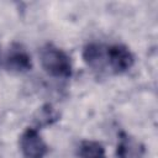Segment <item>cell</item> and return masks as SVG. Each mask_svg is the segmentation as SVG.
<instances>
[{
    "instance_id": "6da1fadb",
    "label": "cell",
    "mask_w": 158,
    "mask_h": 158,
    "mask_svg": "<svg viewBox=\"0 0 158 158\" xmlns=\"http://www.w3.org/2000/svg\"><path fill=\"white\" fill-rule=\"evenodd\" d=\"M40 58L42 68L51 77L67 79L73 73L70 57L62 48H58L52 43H47L42 47Z\"/></svg>"
},
{
    "instance_id": "7a4b0ae2",
    "label": "cell",
    "mask_w": 158,
    "mask_h": 158,
    "mask_svg": "<svg viewBox=\"0 0 158 158\" xmlns=\"http://www.w3.org/2000/svg\"><path fill=\"white\" fill-rule=\"evenodd\" d=\"M135 64V57L125 44L106 46V67L115 74H122L130 70Z\"/></svg>"
},
{
    "instance_id": "3957f363",
    "label": "cell",
    "mask_w": 158,
    "mask_h": 158,
    "mask_svg": "<svg viewBox=\"0 0 158 158\" xmlns=\"http://www.w3.org/2000/svg\"><path fill=\"white\" fill-rule=\"evenodd\" d=\"M20 149L25 158H44L48 146L36 128H26L20 137Z\"/></svg>"
},
{
    "instance_id": "277c9868",
    "label": "cell",
    "mask_w": 158,
    "mask_h": 158,
    "mask_svg": "<svg viewBox=\"0 0 158 158\" xmlns=\"http://www.w3.org/2000/svg\"><path fill=\"white\" fill-rule=\"evenodd\" d=\"M4 65L7 68V70L15 72V73H25L32 69V60L28 51L17 42H14L5 57H4Z\"/></svg>"
},
{
    "instance_id": "5b68a950",
    "label": "cell",
    "mask_w": 158,
    "mask_h": 158,
    "mask_svg": "<svg viewBox=\"0 0 158 158\" xmlns=\"http://www.w3.org/2000/svg\"><path fill=\"white\" fill-rule=\"evenodd\" d=\"M144 153L146 147L141 141L126 132L120 133L116 148L117 158H143Z\"/></svg>"
},
{
    "instance_id": "8992f818",
    "label": "cell",
    "mask_w": 158,
    "mask_h": 158,
    "mask_svg": "<svg viewBox=\"0 0 158 158\" xmlns=\"http://www.w3.org/2000/svg\"><path fill=\"white\" fill-rule=\"evenodd\" d=\"M83 59L88 67L94 70H104L106 68V46L90 42L83 48Z\"/></svg>"
},
{
    "instance_id": "52a82bcc",
    "label": "cell",
    "mask_w": 158,
    "mask_h": 158,
    "mask_svg": "<svg viewBox=\"0 0 158 158\" xmlns=\"http://www.w3.org/2000/svg\"><path fill=\"white\" fill-rule=\"evenodd\" d=\"M79 158H106V152L100 142L85 139L79 146Z\"/></svg>"
},
{
    "instance_id": "ba28073f",
    "label": "cell",
    "mask_w": 158,
    "mask_h": 158,
    "mask_svg": "<svg viewBox=\"0 0 158 158\" xmlns=\"http://www.w3.org/2000/svg\"><path fill=\"white\" fill-rule=\"evenodd\" d=\"M59 118V114L52 107V105L47 104L44 106H42L36 116V122L40 126H47V125H52L53 122H56Z\"/></svg>"
},
{
    "instance_id": "9c48e42d",
    "label": "cell",
    "mask_w": 158,
    "mask_h": 158,
    "mask_svg": "<svg viewBox=\"0 0 158 158\" xmlns=\"http://www.w3.org/2000/svg\"><path fill=\"white\" fill-rule=\"evenodd\" d=\"M0 63H1V52H0Z\"/></svg>"
}]
</instances>
